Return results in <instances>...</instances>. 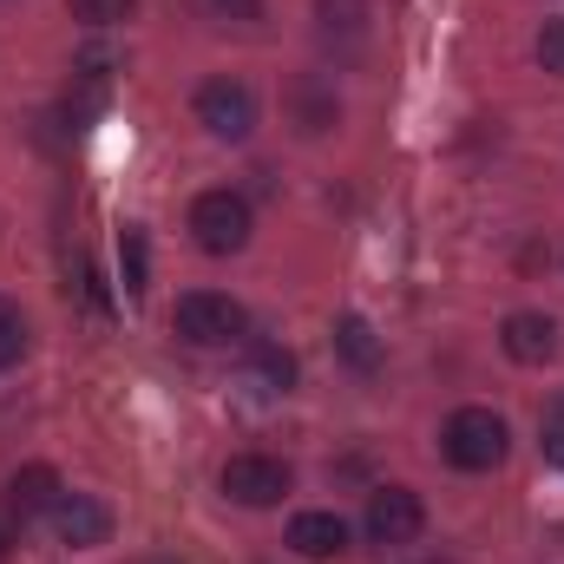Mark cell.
Returning <instances> with one entry per match:
<instances>
[{"mask_svg": "<svg viewBox=\"0 0 564 564\" xmlns=\"http://www.w3.org/2000/svg\"><path fill=\"white\" fill-rule=\"evenodd\" d=\"M289 545H295L302 558H341V552H348V525H341L335 512H295V519H289Z\"/></svg>", "mask_w": 564, "mask_h": 564, "instance_id": "obj_9", "label": "cell"}, {"mask_svg": "<svg viewBox=\"0 0 564 564\" xmlns=\"http://www.w3.org/2000/svg\"><path fill=\"white\" fill-rule=\"evenodd\" d=\"M191 237H197V250H210V257H237V250L250 243V204H243L237 191H204V197L191 204Z\"/></svg>", "mask_w": 564, "mask_h": 564, "instance_id": "obj_3", "label": "cell"}, {"mask_svg": "<svg viewBox=\"0 0 564 564\" xmlns=\"http://www.w3.org/2000/svg\"><path fill=\"white\" fill-rule=\"evenodd\" d=\"M421 532H426V506L408 486H381L368 499V539L375 545H414Z\"/></svg>", "mask_w": 564, "mask_h": 564, "instance_id": "obj_5", "label": "cell"}, {"mask_svg": "<svg viewBox=\"0 0 564 564\" xmlns=\"http://www.w3.org/2000/svg\"><path fill=\"white\" fill-rule=\"evenodd\" d=\"M66 7H73V20H86V26H119V20H132L139 0H66Z\"/></svg>", "mask_w": 564, "mask_h": 564, "instance_id": "obj_15", "label": "cell"}, {"mask_svg": "<svg viewBox=\"0 0 564 564\" xmlns=\"http://www.w3.org/2000/svg\"><path fill=\"white\" fill-rule=\"evenodd\" d=\"M171 328H177L191 348H224V341L243 335V308H237L230 295H217V289H191V295H177Z\"/></svg>", "mask_w": 564, "mask_h": 564, "instance_id": "obj_2", "label": "cell"}, {"mask_svg": "<svg viewBox=\"0 0 564 564\" xmlns=\"http://www.w3.org/2000/svg\"><path fill=\"white\" fill-rule=\"evenodd\" d=\"M440 453L459 466V473H492L506 459V421L492 408H459L446 433H440Z\"/></svg>", "mask_w": 564, "mask_h": 564, "instance_id": "obj_1", "label": "cell"}, {"mask_svg": "<svg viewBox=\"0 0 564 564\" xmlns=\"http://www.w3.org/2000/svg\"><path fill=\"white\" fill-rule=\"evenodd\" d=\"M335 93H322V86H295V119H302V132H328L335 126Z\"/></svg>", "mask_w": 564, "mask_h": 564, "instance_id": "obj_13", "label": "cell"}, {"mask_svg": "<svg viewBox=\"0 0 564 564\" xmlns=\"http://www.w3.org/2000/svg\"><path fill=\"white\" fill-rule=\"evenodd\" d=\"M335 348H341V361L361 368V375L381 361V341H375V328H368L361 315H341V322H335Z\"/></svg>", "mask_w": 564, "mask_h": 564, "instance_id": "obj_11", "label": "cell"}, {"mask_svg": "<svg viewBox=\"0 0 564 564\" xmlns=\"http://www.w3.org/2000/svg\"><path fill=\"white\" fill-rule=\"evenodd\" d=\"M26 355V322H20V308L0 295V368H13Z\"/></svg>", "mask_w": 564, "mask_h": 564, "instance_id": "obj_16", "label": "cell"}, {"mask_svg": "<svg viewBox=\"0 0 564 564\" xmlns=\"http://www.w3.org/2000/svg\"><path fill=\"white\" fill-rule=\"evenodd\" d=\"M197 126L224 144H243L257 132V93L243 79H204L197 86Z\"/></svg>", "mask_w": 564, "mask_h": 564, "instance_id": "obj_4", "label": "cell"}, {"mask_svg": "<svg viewBox=\"0 0 564 564\" xmlns=\"http://www.w3.org/2000/svg\"><path fill=\"white\" fill-rule=\"evenodd\" d=\"M119 270H126V295H144V230H132V224L119 237Z\"/></svg>", "mask_w": 564, "mask_h": 564, "instance_id": "obj_17", "label": "cell"}, {"mask_svg": "<svg viewBox=\"0 0 564 564\" xmlns=\"http://www.w3.org/2000/svg\"><path fill=\"white\" fill-rule=\"evenodd\" d=\"M250 381H257L263 394H282V388L295 381V361H289L282 348H270V341H257V348H250Z\"/></svg>", "mask_w": 564, "mask_h": 564, "instance_id": "obj_12", "label": "cell"}, {"mask_svg": "<svg viewBox=\"0 0 564 564\" xmlns=\"http://www.w3.org/2000/svg\"><path fill=\"white\" fill-rule=\"evenodd\" d=\"M499 348H506L519 368H539V361H552V355H558V322H552V315H532V308H519V315H506V328H499Z\"/></svg>", "mask_w": 564, "mask_h": 564, "instance_id": "obj_8", "label": "cell"}, {"mask_svg": "<svg viewBox=\"0 0 564 564\" xmlns=\"http://www.w3.org/2000/svg\"><path fill=\"white\" fill-rule=\"evenodd\" d=\"M210 7H217L224 20H257V13H263V0H210Z\"/></svg>", "mask_w": 564, "mask_h": 564, "instance_id": "obj_20", "label": "cell"}, {"mask_svg": "<svg viewBox=\"0 0 564 564\" xmlns=\"http://www.w3.org/2000/svg\"><path fill=\"white\" fill-rule=\"evenodd\" d=\"M53 532H59V545L93 552V545L112 539V512H106L99 499H86V492H66V499L53 506Z\"/></svg>", "mask_w": 564, "mask_h": 564, "instance_id": "obj_7", "label": "cell"}, {"mask_svg": "<svg viewBox=\"0 0 564 564\" xmlns=\"http://www.w3.org/2000/svg\"><path fill=\"white\" fill-rule=\"evenodd\" d=\"M539 66L564 79V20H545V26H539Z\"/></svg>", "mask_w": 564, "mask_h": 564, "instance_id": "obj_18", "label": "cell"}, {"mask_svg": "<svg viewBox=\"0 0 564 564\" xmlns=\"http://www.w3.org/2000/svg\"><path fill=\"white\" fill-rule=\"evenodd\" d=\"M0 564H7V532H0Z\"/></svg>", "mask_w": 564, "mask_h": 564, "instance_id": "obj_21", "label": "cell"}, {"mask_svg": "<svg viewBox=\"0 0 564 564\" xmlns=\"http://www.w3.org/2000/svg\"><path fill=\"white\" fill-rule=\"evenodd\" d=\"M539 446H545V459H552V466H564V401H552V408H545Z\"/></svg>", "mask_w": 564, "mask_h": 564, "instance_id": "obj_19", "label": "cell"}, {"mask_svg": "<svg viewBox=\"0 0 564 564\" xmlns=\"http://www.w3.org/2000/svg\"><path fill=\"white\" fill-rule=\"evenodd\" d=\"M315 13H322L328 33H361L368 26V0H315Z\"/></svg>", "mask_w": 564, "mask_h": 564, "instance_id": "obj_14", "label": "cell"}, {"mask_svg": "<svg viewBox=\"0 0 564 564\" xmlns=\"http://www.w3.org/2000/svg\"><path fill=\"white\" fill-rule=\"evenodd\" d=\"M7 506H13L20 519L53 512V506H59V473H53V466H40V459H33V466H20V473L7 479Z\"/></svg>", "mask_w": 564, "mask_h": 564, "instance_id": "obj_10", "label": "cell"}, {"mask_svg": "<svg viewBox=\"0 0 564 564\" xmlns=\"http://www.w3.org/2000/svg\"><path fill=\"white\" fill-rule=\"evenodd\" d=\"M224 492H230L237 506H276L282 492H289V466L270 459V453H237V459L224 466Z\"/></svg>", "mask_w": 564, "mask_h": 564, "instance_id": "obj_6", "label": "cell"}]
</instances>
